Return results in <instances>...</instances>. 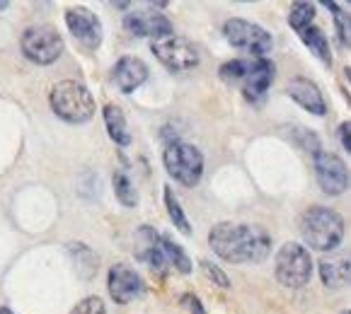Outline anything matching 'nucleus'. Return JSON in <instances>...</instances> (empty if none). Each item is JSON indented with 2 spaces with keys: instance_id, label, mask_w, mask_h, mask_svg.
Returning a JSON list of instances; mask_svg holds the SVG:
<instances>
[{
  "instance_id": "c85d7f7f",
  "label": "nucleus",
  "mask_w": 351,
  "mask_h": 314,
  "mask_svg": "<svg viewBox=\"0 0 351 314\" xmlns=\"http://www.w3.org/2000/svg\"><path fill=\"white\" fill-rule=\"evenodd\" d=\"M0 314H15L12 309H8V307H0Z\"/></svg>"
},
{
  "instance_id": "5701e85b",
  "label": "nucleus",
  "mask_w": 351,
  "mask_h": 314,
  "mask_svg": "<svg viewBox=\"0 0 351 314\" xmlns=\"http://www.w3.org/2000/svg\"><path fill=\"white\" fill-rule=\"evenodd\" d=\"M313 20H315V5L313 3H293L291 5V12H289V25L293 27L295 31H303L308 29L310 25H313Z\"/></svg>"
},
{
  "instance_id": "dca6fc26",
  "label": "nucleus",
  "mask_w": 351,
  "mask_h": 314,
  "mask_svg": "<svg viewBox=\"0 0 351 314\" xmlns=\"http://www.w3.org/2000/svg\"><path fill=\"white\" fill-rule=\"evenodd\" d=\"M148 80V66L136 56H124L114 66V83L124 94H131Z\"/></svg>"
},
{
  "instance_id": "f8f14e48",
  "label": "nucleus",
  "mask_w": 351,
  "mask_h": 314,
  "mask_svg": "<svg viewBox=\"0 0 351 314\" xmlns=\"http://www.w3.org/2000/svg\"><path fill=\"white\" fill-rule=\"evenodd\" d=\"M124 29L134 36H150V39H162V36L175 34V27L162 12L155 10H134L124 17Z\"/></svg>"
},
{
  "instance_id": "a878e982",
  "label": "nucleus",
  "mask_w": 351,
  "mask_h": 314,
  "mask_svg": "<svg viewBox=\"0 0 351 314\" xmlns=\"http://www.w3.org/2000/svg\"><path fill=\"white\" fill-rule=\"evenodd\" d=\"M202 268H204V273H206L208 278L213 280V283H218L221 288H230V280H228V276L216 266V263H211L208 259H202Z\"/></svg>"
},
{
  "instance_id": "b1692460",
  "label": "nucleus",
  "mask_w": 351,
  "mask_h": 314,
  "mask_svg": "<svg viewBox=\"0 0 351 314\" xmlns=\"http://www.w3.org/2000/svg\"><path fill=\"white\" fill-rule=\"evenodd\" d=\"M327 8L332 10V17H335L337 22V31H339V39L341 44H349V15H346L344 10H341V5H337V3H325Z\"/></svg>"
},
{
  "instance_id": "412c9836",
  "label": "nucleus",
  "mask_w": 351,
  "mask_h": 314,
  "mask_svg": "<svg viewBox=\"0 0 351 314\" xmlns=\"http://www.w3.org/2000/svg\"><path fill=\"white\" fill-rule=\"evenodd\" d=\"M160 242H162V252H165V259H167V266L177 268L180 273H189L191 271V261H189V257L184 254V249H182L180 244L172 242L167 235H160Z\"/></svg>"
},
{
  "instance_id": "0eeeda50",
  "label": "nucleus",
  "mask_w": 351,
  "mask_h": 314,
  "mask_svg": "<svg viewBox=\"0 0 351 314\" xmlns=\"http://www.w3.org/2000/svg\"><path fill=\"white\" fill-rule=\"evenodd\" d=\"M223 36L230 47L240 49V51L250 53L254 58H264L274 42H271V34H269L264 27L254 25L250 20H243V17H232L223 25Z\"/></svg>"
},
{
  "instance_id": "2eb2a0df",
  "label": "nucleus",
  "mask_w": 351,
  "mask_h": 314,
  "mask_svg": "<svg viewBox=\"0 0 351 314\" xmlns=\"http://www.w3.org/2000/svg\"><path fill=\"white\" fill-rule=\"evenodd\" d=\"M289 97L293 99L298 107H303L305 112L315 114V116H325L327 114V104L322 97L320 88H317L313 80L308 77H293L289 83Z\"/></svg>"
},
{
  "instance_id": "ddd939ff",
  "label": "nucleus",
  "mask_w": 351,
  "mask_h": 314,
  "mask_svg": "<svg viewBox=\"0 0 351 314\" xmlns=\"http://www.w3.org/2000/svg\"><path fill=\"white\" fill-rule=\"evenodd\" d=\"M66 25L83 47L97 49L102 44V22L88 8H71L66 12Z\"/></svg>"
},
{
  "instance_id": "39448f33",
  "label": "nucleus",
  "mask_w": 351,
  "mask_h": 314,
  "mask_svg": "<svg viewBox=\"0 0 351 314\" xmlns=\"http://www.w3.org/2000/svg\"><path fill=\"white\" fill-rule=\"evenodd\" d=\"M167 174L182 186H197L204 176V155L199 148L184 140H172L162 153Z\"/></svg>"
},
{
  "instance_id": "7c9ffc66",
  "label": "nucleus",
  "mask_w": 351,
  "mask_h": 314,
  "mask_svg": "<svg viewBox=\"0 0 351 314\" xmlns=\"http://www.w3.org/2000/svg\"><path fill=\"white\" fill-rule=\"evenodd\" d=\"M341 314H349V309H346V312H341Z\"/></svg>"
},
{
  "instance_id": "7ed1b4c3",
  "label": "nucleus",
  "mask_w": 351,
  "mask_h": 314,
  "mask_svg": "<svg viewBox=\"0 0 351 314\" xmlns=\"http://www.w3.org/2000/svg\"><path fill=\"white\" fill-rule=\"evenodd\" d=\"M300 235L317 252H335L344 239V218L332 208L313 206L300 218Z\"/></svg>"
},
{
  "instance_id": "c756f323",
  "label": "nucleus",
  "mask_w": 351,
  "mask_h": 314,
  "mask_svg": "<svg viewBox=\"0 0 351 314\" xmlns=\"http://www.w3.org/2000/svg\"><path fill=\"white\" fill-rule=\"evenodd\" d=\"M5 8H8V3L5 0H0V10H5Z\"/></svg>"
},
{
  "instance_id": "aec40b11",
  "label": "nucleus",
  "mask_w": 351,
  "mask_h": 314,
  "mask_svg": "<svg viewBox=\"0 0 351 314\" xmlns=\"http://www.w3.org/2000/svg\"><path fill=\"white\" fill-rule=\"evenodd\" d=\"M112 184H114V196H117V201L126 208H136L138 206V191H136L134 181L129 179V174L121 170L114 172L112 176Z\"/></svg>"
},
{
  "instance_id": "cd10ccee",
  "label": "nucleus",
  "mask_w": 351,
  "mask_h": 314,
  "mask_svg": "<svg viewBox=\"0 0 351 314\" xmlns=\"http://www.w3.org/2000/svg\"><path fill=\"white\" fill-rule=\"evenodd\" d=\"M349 129H351V126L346 124V121L339 126V140H341V148H344V150H351V135H349Z\"/></svg>"
},
{
  "instance_id": "bb28decb",
  "label": "nucleus",
  "mask_w": 351,
  "mask_h": 314,
  "mask_svg": "<svg viewBox=\"0 0 351 314\" xmlns=\"http://www.w3.org/2000/svg\"><path fill=\"white\" fill-rule=\"evenodd\" d=\"M182 302H184V307L189 309V312H194V314H206V312H204V307H202V302H199L197 295H184V298H182Z\"/></svg>"
},
{
  "instance_id": "6ab92c4d",
  "label": "nucleus",
  "mask_w": 351,
  "mask_h": 314,
  "mask_svg": "<svg viewBox=\"0 0 351 314\" xmlns=\"http://www.w3.org/2000/svg\"><path fill=\"white\" fill-rule=\"evenodd\" d=\"M300 39H303V44L310 49V51L315 53L317 58H320L325 66H332V51H330V42H327V36L325 31L320 29V27L315 25H310L308 29L298 31Z\"/></svg>"
},
{
  "instance_id": "20e7f679",
  "label": "nucleus",
  "mask_w": 351,
  "mask_h": 314,
  "mask_svg": "<svg viewBox=\"0 0 351 314\" xmlns=\"http://www.w3.org/2000/svg\"><path fill=\"white\" fill-rule=\"evenodd\" d=\"M51 109L66 124H85L95 116V99L90 90L77 80H63L51 90Z\"/></svg>"
},
{
  "instance_id": "f3484780",
  "label": "nucleus",
  "mask_w": 351,
  "mask_h": 314,
  "mask_svg": "<svg viewBox=\"0 0 351 314\" xmlns=\"http://www.w3.org/2000/svg\"><path fill=\"white\" fill-rule=\"evenodd\" d=\"M320 276L327 288H341L349 283V257H330L320 261Z\"/></svg>"
},
{
  "instance_id": "393cba45",
  "label": "nucleus",
  "mask_w": 351,
  "mask_h": 314,
  "mask_svg": "<svg viewBox=\"0 0 351 314\" xmlns=\"http://www.w3.org/2000/svg\"><path fill=\"white\" fill-rule=\"evenodd\" d=\"M71 314H107V307H104V302L97 295H90V298L80 300V302L71 309Z\"/></svg>"
},
{
  "instance_id": "f257e3e1",
  "label": "nucleus",
  "mask_w": 351,
  "mask_h": 314,
  "mask_svg": "<svg viewBox=\"0 0 351 314\" xmlns=\"http://www.w3.org/2000/svg\"><path fill=\"white\" fill-rule=\"evenodd\" d=\"M211 249L228 263H259L271 252V237L257 225L218 222L208 232Z\"/></svg>"
},
{
  "instance_id": "4be33fe9",
  "label": "nucleus",
  "mask_w": 351,
  "mask_h": 314,
  "mask_svg": "<svg viewBox=\"0 0 351 314\" xmlns=\"http://www.w3.org/2000/svg\"><path fill=\"white\" fill-rule=\"evenodd\" d=\"M165 206H167V215L175 222L177 230H180L182 235H191V225H189V220H186L184 211H182V203L175 196V191H172V186H165Z\"/></svg>"
},
{
  "instance_id": "4468645a",
  "label": "nucleus",
  "mask_w": 351,
  "mask_h": 314,
  "mask_svg": "<svg viewBox=\"0 0 351 314\" xmlns=\"http://www.w3.org/2000/svg\"><path fill=\"white\" fill-rule=\"evenodd\" d=\"M136 259L143 261L148 268H153L155 273H165L167 268V259L162 252V242H160V232H155L153 227L143 225L136 232Z\"/></svg>"
},
{
  "instance_id": "9d476101",
  "label": "nucleus",
  "mask_w": 351,
  "mask_h": 314,
  "mask_svg": "<svg viewBox=\"0 0 351 314\" xmlns=\"http://www.w3.org/2000/svg\"><path fill=\"white\" fill-rule=\"evenodd\" d=\"M315 176L320 184L322 194L327 196H339L349 186V172L339 155L330 153V150H320L315 153Z\"/></svg>"
},
{
  "instance_id": "6e6552de",
  "label": "nucleus",
  "mask_w": 351,
  "mask_h": 314,
  "mask_svg": "<svg viewBox=\"0 0 351 314\" xmlns=\"http://www.w3.org/2000/svg\"><path fill=\"white\" fill-rule=\"evenodd\" d=\"M22 53L36 66H51L63 53V39L51 25H34L22 34Z\"/></svg>"
},
{
  "instance_id": "a211bd4d",
  "label": "nucleus",
  "mask_w": 351,
  "mask_h": 314,
  "mask_svg": "<svg viewBox=\"0 0 351 314\" xmlns=\"http://www.w3.org/2000/svg\"><path fill=\"white\" fill-rule=\"evenodd\" d=\"M104 126H107L109 138H112L117 145H121V148L131 145L129 124H126V116L119 107H114V104H107V107H104Z\"/></svg>"
},
{
  "instance_id": "9b49d317",
  "label": "nucleus",
  "mask_w": 351,
  "mask_h": 314,
  "mask_svg": "<svg viewBox=\"0 0 351 314\" xmlns=\"http://www.w3.org/2000/svg\"><path fill=\"white\" fill-rule=\"evenodd\" d=\"M107 288L114 302L129 304L143 293V280H141V276L136 273V268L126 266V263H114V266L109 268Z\"/></svg>"
},
{
  "instance_id": "1a4fd4ad",
  "label": "nucleus",
  "mask_w": 351,
  "mask_h": 314,
  "mask_svg": "<svg viewBox=\"0 0 351 314\" xmlns=\"http://www.w3.org/2000/svg\"><path fill=\"white\" fill-rule=\"evenodd\" d=\"M150 51L155 53V58H158L162 66L177 73L191 70V68H197L199 61H202V53H199L197 44L189 42L186 36H180V34L155 39V42L150 44Z\"/></svg>"
},
{
  "instance_id": "f03ea898",
  "label": "nucleus",
  "mask_w": 351,
  "mask_h": 314,
  "mask_svg": "<svg viewBox=\"0 0 351 314\" xmlns=\"http://www.w3.org/2000/svg\"><path fill=\"white\" fill-rule=\"evenodd\" d=\"M274 63L269 58H235L221 66V77L230 85L243 88L245 99L259 102L274 83Z\"/></svg>"
},
{
  "instance_id": "423d86ee",
  "label": "nucleus",
  "mask_w": 351,
  "mask_h": 314,
  "mask_svg": "<svg viewBox=\"0 0 351 314\" xmlns=\"http://www.w3.org/2000/svg\"><path fill=\"white\" fill-rule=\"evenodd\" d=\"M276 280L284 288L298 290L310 283L313 276V257L310 249L298 242H286L284 247L276 252Z\"/></svg>"
}]
</instances>
